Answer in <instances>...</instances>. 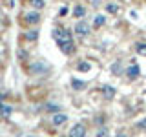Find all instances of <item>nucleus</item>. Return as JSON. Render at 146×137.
Wrapping results in <instances>:
<instances>
[{
  "mask_svg": "<svg viewBox=\"0 0 146 137\" xmlns=\"http://www.w3.org/2000/svg\"><path fill=\"white\" fill-rule=\"evenodd\" d=\"M29 2H31V6H33L35 9H42V7L46 6L44 0H29Z\"/></svg>",
  "mask_w": 146,
  "mask_h": 137,
  "instance_id": "obj_14",
  "label": "nucleus"
},
{
  "mask_svg": "<svg viewBox=\"0 0 146 137\" xmlns=\"http://www.w3.org/2000/svg\"><path fill=\"white\" fill-rule=\"evenodd\" d=\"M102 24H106V17H104V15H97V17H95L93 26H95V27H100Z\"/></svg>",
  "mask_w": 146,
  "mask_h": 137,
  "instance_id": "obj_10",
  "label": "nucleus"
},
{
  "mask_svg": "<svg viewBox=\"0 0 146 137\" xmlns=\"http://www.w3.org/2000/svg\"><path fill=\"white\" fill-rule=\"evenodd\" d=\"M137 128H139V130H146V119L141 121V122H137Z\"/></svg>",
  "mask_w": 146,
  "mask_h": 137,
  "instance_id": "obj_21",
  "label": "nucleus"
},
{
  "mask_svg": "<svg viewBox=\"0 0 146 137\" xmlns=\"http://www.w3.org/2000/svg\"><path fill=\"white\" fill-rule=\"evenodd\" d=\"M53 37H55V40H57V44H58V48H60L62 53L71 55L75 51V44H73V37L70 33V29H64V27L62 29H55Z\"/></svg>",
  "mask_w": 146,
  "mask_h": 137,
  "instance_id": "obj_1",
  "label": "nucleus"
},
{
  "mask_svg": "<svg viewBox=\"0 0 146 137\" xmlns=\"http://www.w3.org/2000/svg\"><path fill=\"white\" fill-rule=\"evenodd\" d=\"M139 73H141V68L137 66V64H131L130 68H128L126 70V75H128V79H137V77H139Z\"/></svg>",
  "mask_w": 146,
  "mask_h": 137,
  "instance_id": "obj_6",
  "label": "nucleus"
},
{
  "mask_svg": "<svg viewBox=\"0 0 146 137\" xmlns=\"http://www.w3.org/2000/svg\"><path fill=\"white\" fill-rule=\"evenodd\" d=\"M102 95H104V97H106L108 100H111L113 97H115V90H113L111 88V86H102Z\"/></svg>",
  "mask_w": 146,
  "mask_h": 137,
  "instance_id": "obj_8",
  "label": "nucleus"
},
{
  "mask_svg": "<svg viewBox=\"0 0 146 137\" xmlns=\"http://www.w3.org/2000/svg\"><path fill=\"white\" fill-rule=\"evenodd\" d=\"M24 20L27 22V24H36V22L40 20V13L38 11H27L24 15Z\"/></svg>",
  "mask_w": 146,
  "mask_h": 137,
  "instance_id": "obj_5",
  "label": "nucleus"
},
{
  "mask_svg": "<svg viewBox=\"0 0 146 137\" xmlns=\"http://www.w3.org/2000/svg\"><path fill=\"white\" fill-rule=\"evenodd\" d=\"M106 11L108 13H117L119 11V6H115V4H108V6H106Z\"/></svg>",
  "mask_w": 146,
  "mask_h": 137,
  "instance_id": "obj_16",
  "label": "nucleus"
},
{
  "mask_svg": "<svg viewBox=\"0 0 146 137\" xmlns=\"http://www.w3.org/2000/svg\"><path fill=\"white\" fill-rule=\"evenodd\" d=\"M90 31H91V27H90L88 22H79V24L75 26V33L79 35V37H86Z\"/></svg>",
  "mask_w": 146,
  "mask_h": 137,
  "instance_id": "obj_4",
  "label": "nucleus"
},
{
  "mask_svg": "<svg viewBox=\"0 0 146 137\" xmlns=\"http://www.w3.org/2000/svg\"><path fill=\"white\" fill-rule=\"evenodd\" d=\"M11 112H13L11 106H7V104H2V100H0V113H2V115H4V117H9V115H11Z\"/></svg>",
  "mask_w": 146,
  "mask_h": 137,
  "instance_id": "obj_9",
  "label": "nucleus"
},
{
  "mask_svg": "<svg viewBox=\"0 0 146 137\" xmlns=\"http://www.w3.org/2000/svg\"><path fill=\"white\" fill-rule=\"evenodd\" d=\"M79 70H80V71H90L91 66H90L88 62H80V64H79Z\"/></svg>",
  "mask_w": 146,
  "mask_h": 137,
  "instance_id": "obj_17",
  "label": "nucleus"
},
{
  "mask_svg": "<svg viewBox=\"0 0 146 137\" xmlns=\"http://www.w3.org/2000/svg\"><path fill=\"white\" fill-rule=\"evenodd\" d=\"M73 15L80 18V17H84V15H86V9L82 7V6H75V9H73Z\"/></svg>",
  "mask_w": 146,
  "mask_h": 137,
  "instance_id": "obj_12",
  "label": "nucleus"
},
{
  "mask_svg": "<svg viewBox=\"0 0 146 137\" xmlns=\"http://www.w3.org/2000/svg\"><path fill=\"white\" fill-rule=\"evenodd\" d=\"M71 86H73V90H84L86 82H82V80H77V79H71Z\"/></svg>",
  "mask_w": 146,
  "mask_h": 137,
  "instance_id": "obj_11",
  "label": "nucleus"
},
{
  "mask_svg": "<svg viewBox=\"0 0 146 137\" xmlns=\"http://www.w3.org/2000/svg\"><path fill=\"white\" fill-rule=\"evenodd\" d=\"M70 137H86V126L80 124V122L73 124L70 130Z\"/></svg>",
  "mask_w": 146,
  "mask_h": 137,
  "instance_id": "obj_3",
  "label": "nucleus"
},
{
  "mask_svg": "<svg viewBox=\"0 0 146 137\" xmlns=\"http://www.w3.org/2000/svg\"><path fill=\"white\" fill-rule=\"evenodd\" d=\"M135 49H137V53L146 55V42H137L135 44Z\"/></svg>",
  "mask_w": 146,
  "mask_h": 137,
  "instance_id": "obj_13",
  "label": "nucleus"
},
{
  "mask_svg": "<svg viewBox=\"0 0 146 137\" xmlns=\"http://www.w3.org/2000/svg\"><path fill=\"white\" fill-rule=\"evenodd\" d=\"M46 110H49V112H57L58 106H57V104H48V106H46Z\"/></svg>",
  "mask_w": 146,
  "mask_h": 137,
  "instance_id": "obj_20",
  "label": "nucleus"
},
{
  "mask_svg": "<svg viewBox=\"0 0 146 137\" xmlns=\"http://www.w3.org/2000/svg\"><path fill=\"white\" fill-rule=\"evenodd\" d=\"M97 137H110V134H108L106 128H100V130L97 132Z\"/></svg>",
  "mask_w": 146,
  "mask_h": 137,
  "instance_id": "obj_19",
  "label": "nucleus"
},
{
  "mask_svg": "<svg viewBox=\"0 0 146 137\" xmlns=\"http://www.w3.org/2000/svg\"><path fill=\"white\" fill-rule=\"evenodd\" d=\"M117 137H124V135H121V134H119V135H117Z\"/></svg>",
  "mask_w": 146,
  "mask_h": 137,
  "instance_id": "obj_23",
  "label": "nucleus"
},
{
  "mask_svg": "<svg viewBox=\"0 0 146 137\" xmlns=\"http://www.w3.org/2000/svg\"><path fill=\"white\" fill-rule=\"evenodd\" d=\"M66 121H68V115H66V113H55V115L51 117V122H53L55 126H62Z\"/></svg>",
  "mask_w": 146,
  "mask_h": 137,
  "instance_id": "obj_7",
  "label": "nucleus"
},
{
  "mask_svg": "<svg viewBox=\"0 0 146 137\" xmlns=\"http://www.w3.org/2000/svg\"><path fill=\"white\" fill-rule=\"evenodd\" d=\"M66 13H68V7H66V6H62V7H60V11H58V15H60V17H64Z\"/></svg>",
  "mask_w": 146,
  "mask_h": 137,
  "instance_id": "obj_22",
  "label": "nucleus"
},
{
  "mask_svg": "<svg viewBox=\"0 0 146 137\" xmlns=\"http://www.w3.org/2000/svg\"><path fill=\"white\" fill-rule=\"evenodd\" d=\"M26 37H27L29 40H36V37H38V31H36V29H35V31H29Z\"/></svg>",
  "mask_w": 146,
  "mask_h": 137,
  "instance_id": "obj_18",
  "label": "nucleus"
},
{
  "mask_svg": "<svg viewBox=\"0 0 146 137\" xmlns=\"http://www.w3.org/2000/svg\"><path fill=\"white\" fill-rule=\"evenodd\" d=\"M111 71H113V75H121L122 73V68H121V62H115L111 66Z\"/></svg>",
  "mask_w": 146,
  "mask_h": 137,
  "instance_id": "obj_15",
  "label": "nucleus"
},
{
  "mask_svg": "<svg viewBox=\"0 0 146 137\" xmlns=\"http://www.w3.org/2000/svg\"><path fill=\"white\" fill-rule=\"evenodd\" d=\"M31 73H33V75H46V73L49 71V66L46 62H42V61H36V62H33L31 64Z\"/></svg>",
  "mask_w": 146,
  "mask_h": 137,
  "instance_id": "obj_2",
  "label": "nucleus"
}]
</instances>
